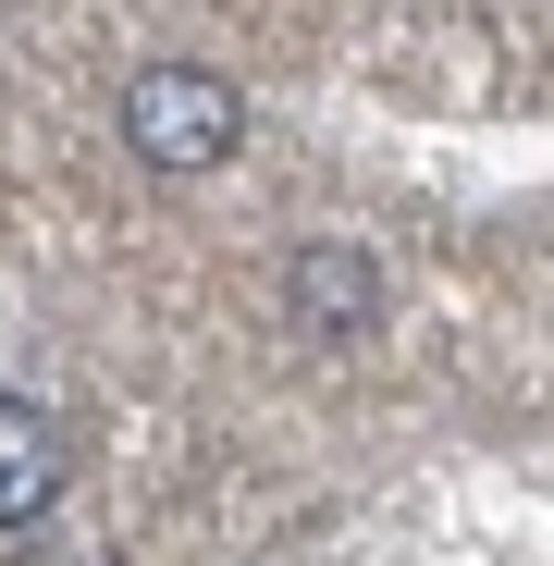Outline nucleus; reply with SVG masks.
Here are the masks:
<instances>
[{
    "label": "nucleus",
    "instance_id": "nucleus-2",
    "mask_svg": "<svg viewBox=\"0 0 554 566\" xmlns=\"http://www.w3.org/2000/svg\"><path fill=\"white\" fill-rule=\"evenodd\" d=\"M284 308H296V333H321V345H357L369 321H383V271H369V247H296V271H284Z\"/></svg>",
    "mask_w": 554,
    "mask_h": 566
},
{
    "label": "nucleus",
    "instance_id": "nucleus-1",
    "mask_svg": "<svg viewBox=\"0 0 554 566\" xmlns=\"http://www.w3.org/2000/svg\"><path fill=\"white\" fill-rule=\"evenodd\" d=\"M234 136H247V99H234L222 74H198V62H148L124 86V148L148 172H222Z\"/></svg>",
    "mask_w": 554,
    "mask_h": 566
},
{
    "label": "nucleus",
    "instance_id": "nucleus-3",
    "mask_svg": "<svg viewBox=\"0 0 554 566\" xmlns=\"http://www.w3.org/2000/svg\"><path fill=\"white\" fill-rule=\"evenodd\" d=\"M50 505H62V431L25 395H0V530H25Z\"/></svg>",
    "mask_w": 554,
    "mask_h": 566
}]
</instances>
